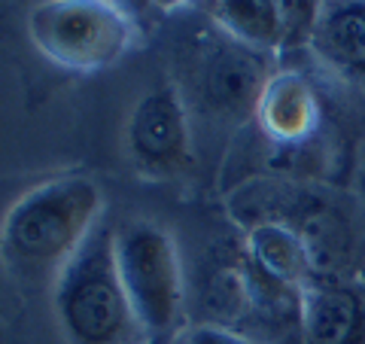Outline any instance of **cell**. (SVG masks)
Returning <instances> with one entry per match:
<instances>
[{
  "mask_svg": "<svg viewBox=\"0 0 365 344\" xmlns=\"http://www.w3.org/2000/svg\"><path fill=\"white\" fill-rule=\"evenodd\" d=\"M125 153L137 174L153 183L180 180L192 168L189 110L174 83H162L137 98L125 122Z\"/></svg>",
  "mask_w": 365,
  "mask_h": 344,
  "instance_id": "cell-5",
  "label": "cell"
},
{
  "mask_svg": "<svg viewBox=\"0 0 365 344\" xmlns=\"http://www.w3.org/2000/svg\"><path fill=\"white\" fill-rule=\"evenodd\" d=\"M116 265L143 332L168 341L182 326L186 311V283L174 235L146 220L122 226L116 232Z\"/></svg>",
  "mask_w": 365,
  "mask_h": 344,
  "instance_id": "cell-4",
  "label": "cell"
},
{
  "mask_svg": "<svg viewBox=\"0 0 365 344\" xmlns=\"http://www.w3.org/2000/svg\"><path fill=\"white\" fill-rule=\"evenodd\" d=\"M186 344H259L253 335H244V332L216 326V323H204L189 332Z\"/></svg>",
  "mask_w": 365,
  "mask_h": 344,
  "instance_id": "cell-12",
  "label": "cell"
},
{
  "mask_svg": "<svg viewBox=\"0 0 365 344\" xmlns=\"http://www.w3.org/2000/svg\"><path fill=\"white\" fill-rule=\"evenodd\" d=\"M307 46L319 64L365 95V0L319 4Z\"/></svg>",
  "mask_w": 365,
  "mask_h": 344,
  "instance_id": "cell-9",
  "label": "cell"
},
{
  "mask_svg": "<svg viewBox=\"0 0 365 344\" xmlns=\"http://www.w3.org/2000/svg\"><path fill=\"white\" fill-rule=\"evenodd\" d=\"M55 314L71 344H146L116 265V232L98 226L52 286Z\"/></svg>",
  "mask_w": 365,
  "mask_h": 344,
  "instance_id": "cell-2",
  "label": "cell"
},
{
  "mask_svg": "<svg viewBox=\"0 0 365 344\" xmlns=\"http://www.w3.org/2000/svg\"><path fill=\"white\" fill-rule=\"evenodd\" d=\"M28 37L52 64L91 74L131 49L134 21L104 0H52L28 13Z\"/></svg>",
  "mask_w": 365,
  "mask_h": 344,
  "instance_id": "cell-3",
  "label": "cell"
},
{
  "mask_svg": "<svg viewBox=\"0 0 365 344\" xmlns=\"http://www.w3.org/2000/svg\"><path fill=\"white\" fill-rule=\"evenodd\" d=\"M271 76V55L250 49L220 28L195 55L198 98L220 116H256V104Z\"/></svg>",
  "mask_w": 365,
  "mask_h": 344,
  "instance_id": "cell-6",
  "label": "cell"
},
{
  "mask_svg": "<svg viewBox=\"0 0 365 344\" xmlns=\"http://www.w3.org/2000/svg\"><path fill=\"white\" fill-rule=\"evenodd\" d=\"M319 13V4H277V0H220L207 4L213 25L237 43L277 55L289 43H311V31Z\"/></svg>",
  "mask_w": 365,
  "mask_h": 344,
  "instance_id": "cell-7",
  "label": "cell"
},
{
  "mask_svg": "<svg viewBox=\"0 0 365 344\" xmlns=\"http://www.w3.org/2000/svg\"><path fill=\"white\" fill-rule=\"evenodd\" d=\"M146 344H168V341H158V338H150V341H146Z\"/></svg>",
  "mask_w": 365,
  "mask_h": 344,
  "instance_id": "cell-13",
  "label": "cell"
},
{
  "mask_svg": "<svg viewBox=\"0 0 365 344\" xmlns=\"http://www.w3.org/2000/svg\"><path fill=\"white\" fill-rule=\"evenodd\" d=\"M362 283H365V268H362Z\"/></svg>",
  "mask_w": 365,
  "mask_h": 344,
  "instance_id": "cell-14",
  "label": "cell"
},
{
  "mask_svg": "<svg viewBox=\"0 0 365 344\" xmlns=\"http://www.w3.org/2000/svg\"><path fill=\"white\" fill-rule=\"evenodd\" d=\"M244 259L262 280L289 293H302L317 278L307 241L287 223H256L244 235Z\"/></svg>",
  "mask_w": 365,
  "mask_h": 344,
  "instance_id": "cell-10",
  "label": "cell"
},
{
  "mask_svg": "<svg viewBox=\"0 0 365 344\" xmlns=\"http://www.w3.org/2000/svg\"><path fill=\"white\" fill-rule=\"evenodd\" d=\"M256 122L280 146L304 143L319 125V98L311 79L295 71H274L256 104Z\"/></svg>",
  "mask_w": 365,
  "mask_h": 344,
  "instance_id": "cell-11",
  "label": "cell"
},
{
  "mask_svg": "<svg viewBox=\"0 0 365 344\" xmlns=\"http://www.w3.org/2000/svg\"><path fill=\"white\" fill-rule=\"evenodd\" d=\"M299 329L304 344H365V293L314 278L299 293Z\"/></svg>",
  "mask_w": 365,
  "mask_h": 344,
  "instance_id": "cell-8",
  "label": "cell"
},
{
  "mask_svg": "<svg viewBox=\"0 0 365 344\" xmlns=\"http://www.w3.org/2000/svg\"><path fill=\"white\" fill-rule=\"evenodd\" d=\"M101 186L88 177L67 174L37 183L6 211L0 247L6 268L28 286L58 283L88 235L101 226Z\"/></svg>",
  "mask_w": 365,
  "mask_h": 344,
  "instance_id": "cell-1",
  "label": "cell"
}]
</instances>
